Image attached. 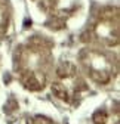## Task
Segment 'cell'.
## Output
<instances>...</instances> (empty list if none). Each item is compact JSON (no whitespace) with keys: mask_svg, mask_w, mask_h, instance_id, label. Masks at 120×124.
I'll use <instances>...</instances> for the list:
<instances>
[{"mask_svg":"<svg viewBox=\"0 0 120 124\" xmlns=\"http://www.w3.org/2000/svg\"><path fill=\"white\" fill-rule=\"evenodd\" d=\"M107 118H108V115H107V112L104 111V109H99V111H96L92 115V120H94L95 124H105L107 123Z\"/></svg>","mask_w":120,"mask_h":124,"instance_id":"obj_5","label":"cell"},{"mask_svg":"<svg viewBox=\"0 0 120 124\" xmlns=\"http://www.w3.org/2000/svg\"><path fill=\"white\" fill-rule=\"evenodd\" d=\"M9 24V13L6 12V8L3 3H0V36H3L8 30Z\"/></svg>","mask_w":120,"mask_h":124,"instance_id":"obj_4","label":"cell"},{"mask_svg":"<svg viewBox=\"0 0 120 124\" xmlns=\"http://www.w3.org/2000/svg\"><path fill=\"white\" fill-rule=\"evenodd\" d=\"M31 124H52V121H51L49 118H46V117L37 115V117H34V118H33Z\"/></svg>","mask_w":120,"mask_h":124,"instance_id":"obj_6","label":"cell"},{"mask_svg":"<svg viewBox=\"0 0 120 124\" xmlns=\"http://www.w3.org/2000/svg\"><path fill=\"white\" fill-rule=\"evenodd\" d=\"M96 37L107 46H116L119 43V27L113 24V18H102L101 24L96 25Z\"/></svg>","mask_w":120,"mask_h":124,"instance_id":"obj_2","label":"cell"},{"mask_svg":"<svg viewBox=\"0 0 120 124\" xmlns=\"http://www.w3.org/2000/svg\"><path fill=\"white\" fill-rule=\"evenodd\" d=\"M52 93H53V96H56L58 99H61L64 102H70V95H68V90L65 89V86L62 83H59V81H55L52 83Z\"/></svg>","mask_w":120,"mask_h":124,"instance_id":"obj_3","label":"cell"},{"mask_svg":"<svg viewBox=\"0 0 120 124\" xmlns=\"http://www.w3.org/2000/svg\"><path fill=\"white\" fill-rule=\"evenodd\" d=\"M83 65L95 83L107 84L111 80V64L99 52H87V59L83 61Z\"/></svg>","mask_w":120,"mask_h":124,"instance_id":"obj_1","label":"cell"}]
</instances>
